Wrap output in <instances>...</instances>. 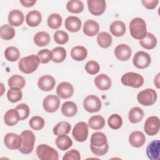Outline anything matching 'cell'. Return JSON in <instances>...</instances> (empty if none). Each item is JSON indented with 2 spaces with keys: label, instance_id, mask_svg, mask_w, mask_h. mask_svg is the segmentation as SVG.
I'll return each mask as SVG.
<instances>
[{
  "label": "cell",
  "instance_id": "45",
  "mask_svg": "<svg viewBox=\"0 0 160 160\" xmlns=\"http://www.w3.org/2000/svg\"><path fill=\"white\" fill-rule=\"evenodd\" d=\"M38 57L39 58L40 63H48L52 59V54L49 49H43L38 52Z\"/></svg>",
  "mask_w": 160,
  "mask_h": 160
},
{
  "label": "cell",
  "instance_id": "51",
  "mask_svg": "<svg viewBox=\"0 0 160 160\" xmlns=\"http://www.w3.org/2000/svg\"><path fill=\"white\" fill-rule=\"evenodd\" d=\"M141 2L146 8L148 9H152L156 7L159 1L158 0H142Z\"/></svg>",
  "mask_w": 160,
  "mask_h": 160
},
{
  "label": "cell",
  "instance_id": "24",
  "mask_svg": "<svg viewBox=\"0 0 160 160\" xmlns=\"http://www.w3.org/2000/svg\"><path fill=\"white\" fill-rule=\"evenodd\" d=\"M20 120V117L16 109H9L4 116V121L6 125L8 126H14Z\"/></svg>",
  "mask_w": 160,
  "mask_h": 160
},
{
  "label": "cell",
  "instance_id": "32",
  "mask_svg": "<svg viewBox=\"0 0 160 160\" xmlns=\"http://www.w3.org/2000/svg\"><path fill=\"white\" fill-rule=\"evenodd\" d=\"M34 42L39 47L47 46L50 42V36L45 31L39 32L34 35Z\"/></svg>",
  "mask_w": 160,
  "mask_h": 160
},
{
  "label": "cell",
  "instance_id": "16",
  "mask_svg": "<svg viewBox=\"0 0 160 160\" xmlns=\"http://www.w3.org/2000/svg\"><path fill=\"white\" fill-rule=\"evenodd\" d=\"M56 84L54 78L50 75H44L41 76L38 82L39 88L43 91H51Z\"/></svg>",
  "mask_w": 160,
  "mask_h": 160
},
{
  "label": "cell",
  "instance_id": "48",
  "mask_svg": "<svg viewBox=\"0 0 160 160\" xmlns=\"http://www.w3.org/2000/svg\"><path fill=\"white\" fill-rule=\"evenodd\" d=\"M100 69L99 64L95 61H89L85 65L86 71L91 75L97 74Z\"/></svg>",
  "mask_w": 160,
  "mask_h": 160
},
{
  "label": "cell",
  "instance_id": "7",
  "mask_svg": "<svg viewBox=\"0 0 160 160\" xmlns=\"http://www.w3.org/2000/svg\"><path fill=\"white\" fill-rule=\"evenodd\" d=\"M72 135L78 142L85 141L88 136V125L83 121L78 122L73 128Z\"/></svg>",
  "mask_w": 160,
  "mask_h": 160
},
{
  "label": "cell",
  "instance_id": "2",
  "mask_svg": "<svg viewBox=\"0 0 160 160\" xmlns=\"http://www.w3.org/2000/svg\"><path fill=\"white\" fill-rule=\"evenodd\" d=\"M129 30L131 36L136 39H142L146 34V24L140 18H136L131 20L129 24Z\"/></svg>",
  "mask_w": 160,
  "mask_h": 160
},
{
  "label": "cell",
  "instance_id": "5",
  "mask_svg": "<svg viewBox=\"0 0 160 160\" xmlns=\"http://www.w3.org/2000/svg\"><path fill=\"white\" fill-rule=\"evenodd\" d=\"M121 81L124 86H131L134 88H139L144 83L143 77L139 74L133 72L125 73L122 76Z\"/></svg>",
  "mask_w": 160,
  "mask_h": 160
},
{
  "label": "cell",
  "instance_id": "17",
  "mask_svg": "<svg viewBox=\"0 0 160 160\" xmlns=\"http://www.w3.org/2000/svg\"><path fill=\"white\" fill-rule=\"evenodd\" d=\"M145 136L141 131H133L129 136V142L130 144L134 148H140L145 143Z\"/></svg>",
  "mask_w": 160,
  "mask_h": 160
},
{
  "label": "cell",
  "instance_id": "39",
  "mask_svg": "<svg viewBox=\"0 0 160 160\" xmlns=\"http://www.w3.org/2000/svg\"><path fill=\"white\" fill-rule=\"evenodd\" d=\"M52 61L56 63L64 61L66 57V51L62 47H56L52 50Z\"/></svg>",
  "mask_w": 160,
  "mask_h": 160
},
{
  "label": "cell",
  "instance_id": "40",
  "mask_svg": "<svg viewBox=\"0 0 160 160\" xmlns=\"http://www.w3.org/2000/svg\"><path fill=\"white\" fill-rule=\"evenodd\" d=\"M4 56L9 61L15 62L19 58L20 52L17 48L9 46L4 51Z\"/></svg>",
  "mask_w": 160,
  "mask_h": 160
},
{
  "label": "cell",
  "instance_id": "28",
  "mask_svg": "<svg viewBox=\"0 0 160 160\" xmlns=\"http://www.w3.org/2000/svg\"><path fill=\"white\" fill-rule=\"evenodd\" d=\"M56 145L61 151L68 149L72 145V141L66 134L58 136L55 141Z\"/></svg>",
  "mask_w": 160,
  "mask_h": 160
},
{
  "label": "cell",
  "instance_id": "12",
  "mask_svg": "<svg viewBox=\"0 0 160 160\" xmlns=\"http://www.w3.org/2000/svg\"><path fill=\"white\" fill-rule=\"evenodd\" d=\"M60 99L55 95H48L43 100V108L46 112H54L56 111L60 106Z\"/></svg>",
  "mask_w": 160,
  "mask_h": 160
},
{
  "label": "cell",
  "instance_id": "37",
  "mask_svg": "<svg viewBox=\"0 0 160 160\" xmlns=\"http://www.w3.org/2000/svg\"><path fill=\"white\" fill-rule=\"evenodd\" d=\"M1 38L5 40H10L15 36V30L10 24H4L0 28Z\"/></svg>",
  "mask_w": 160,
  "mask_h": 160
},
{
  "label": "cell",
  "instance_id": "4",
  "mask_svg": "<svg viewBox=\"0 0 160 160\" xmlns=\"http://www.w3.org/2000/svg\"><path fill=\"white\" fill-rule=\"evenodd\" d=\"M36 154L41 160H58L59 155L58 151L47 144L39 145L36 149Z\"/></svg>",
  "mask_w": 160,
  "mask_h": 160
},
{
  "label": "cell",
  "instance_id": "29",
  "mask_svg": "<svg viewBox=\"0 0 160 160\" xmlns=\"http://www.w3.org/2000/svg\"><path fill=\"white\" fill-rule=\"evenodd\" d=\"M87 55V49L82 46H75L71 51V56L72 58L77 61H83L86 58Z\"/></svg>",
  "mask_w": 160,
  "mask_h": 160
},
{
  "label": "cell",
  "instance_id": "18",
  "mask_svg": "<svg viewBox=\"0 0 160 160\" xmlns=\"http://www.w3.org/2000/svg\"><path fill=\"white\" fill-rule=\"evenodd\" d=\"M159 146L160 142L159 140L152 141L148 144L146 148V154L150 159H159Z\"/></svg>",
  "mask_w": 160,
  "mask_h": 160
},
{
  "label": "cell",
  "instance_id": "26",
  "mask_svg": "<svg viewBox=\"0 0 160 160\" xmlns=\"http://www.w3.org/2000/svg\"><path fill=\"white\" fill-rule=\"evenodd\" d=\"M139 44L146 49H152L156 46L157 39L152 33L147 32L146 36L139 40Z\"/></svg>",
  "mask_w": 160,
  "mask_h": 160
},
{
  "label": "cell",
  "instance_id": "38",
  "mask_svg": "<svg viewBox=\"0 0 160 160\" xmlns=\"http://www.w3.org/2000/svg\"><path fill=\"white\" fill-rule=\"evenodd\" d=\"M25 84L26 81L24 78L20 75H13L8 79V85L9 88H18L22 89L25 86Z\"/></svg>",
  "mask_w": 160,
  "mask_h": 160
},
{
  "label": "cell",
  "instance_id": "6",
  "mask_svg": "<svg viewBox=\"0 0 160 160\" xmlns=\"http://www.w3.org/2000/svg\"><path fill=\"white\" fill-rule=\"evenodd\" d=\"M137 99L143 106H152L157 99V93L153 89H146L138 94Z\"/></svg>",
  "mask_w": 160,
  "mask_h": 160
},
{
  "label": "cell",
  "instance_id": "43",
  "mask_svg": "<svg viewBox=\"0 0 160 160\" xmlns=\"http://www.w3.org/2000/svg\"><path fill=\"white\" fill-rule=\"evenodd\" d=\"M109 126L112 129H118L122 124V119L120 115L113 114L111 115L108 120Z\"/></svg>",
  "mask_w": 160,
  "mask_h": 160
},
{
  "label": "cell",
  "instance_id": "33",
  "mask_svg": "<svg viewBox=\"0 0 160 160\" xmlns=\"http://www.w3.org/2000/svg\"><path fill=\"white\" fill-rule=\"evenodd\" d=\"M112 41L111 35L107 32H101L97 36V42L98 44L102 48H109Z\"/></svg>",
  "mask_w": 160,
  "mask_h": 160
},
{
  "label": "cell",
  "instance_id": "49",
  "mask_svg": "<svg viewBox=\"0 0 160 160\" xmlns=\"http://www.w3.org/2000/svg\"><path fill=\"white\" fill-rule=\"evenodd\" d=\"M80 159L81 156L78 150L74 149L66 152L62 158L63 160H79Z\"/></svg>",
  "mask_w": 160,
  "mask_h": 160
},
{
  "label": "cell",
  "instance_id": "11",
  "mask_svg": "<svg viewBox=\"0 0 160 160\" xmlns=\"http://www.w3.org/2000/svg\"><path fill=\"white\" fill-rule=\"evenodd\" d=\"M4 142L6 146L11 150L19 149L22 144V138L21 135L13 132H9L5 135Z\"/></svg>",
  "mask_w": 160,
  "mask_h": 160
},
{
  "label": "cell",
  "instance_id": "27",
  "mask_svg": "<svg viewBox=\"0 0 160 160\" xmlns=\"http://www.w3.org/2000/svg\"><path fill=\"white\" fill-rule=\"evenodd\" d=\"M109 29L112 35L116 37L123 36L126 32V25L121 21H115L111 23Z\"/></svg>",
  "mask_w": 160,
  "mask_h": 160
},
{
  "label": "cell",
  "instance_id": "42",
  "mask_svg": "<svg viewBox=\"0 0 160 160\" xmlns=\"http://www.w3.org/2000/svg\"><path fill=\"white\" fill-rule=\"evenodd\" d=\"M22 91L18 88H11L7 92L8 99L11 102H16L20 101L22 99Z\"/></svg>",
  "mask_w": 160,
  "mask_h": 160
},
{
  "label": "cell",
  "instance_id": "1",
  "mask_svg": "<svg viewBox=\"0 0 160 160\" xmlns=\"http://www.w3.org/2000/svg\"><path fill=\"white\" fill-rule=\"evenodd\" d=\"M39 62V59L38 56L31 54L22 58L18 62V67L19 70L23 73L31 74L37 69Z\"/></svg>",
  "mask_w": 160,
  "mask_h": 160
},
{
  "label": "cell",
  "instance_id": "50",
  "mask_svg": "<svg viewBox=\"0 0 160 160\" xmlns=\"http://www.w3.org/2000/svg\"><path fill=\"white\" fill-rule=\"evenodd\" d=\"M90 148H91L92 152L94 154H95L96 156H101L104 155L106 153H107V152L108 151V149H109V145L107 143L106 144H105L104 146H102L101 148H96V147H94V146L90 145Z\"/></svg>",
  "mask_w": 160,
  "mask_h": 160
},
{
  "label": "cell",
  "instance_id": "9",
  "mask_svg": "<svg viewBox=\"0 0 160 160\" xmlns=\"http://www.w3.org/2000/svg\"><path fill=\"white\" fill-rule=\"evenodd\" d=\"M132 62L137 68L144 69L150 65L151 62V58L148 53L141 51L137 52L134 54Z\"/></svg>",
  "mask_w": 160,
  "mask_h": 160
},
{
  "label": "cell",
  "instance_id": "15",
  "mask_svg": "<svg viewBox=\"0 0 160 160\" xmlns=\"http://www.w3.org/2000/svg\"><path fill=\"white\" fill-rule=\"evenodd\" d=\"M131 48L125 44H121L116 46L114 49V54L116 58L121 61L128 60L131 56Z\"/></svg>",
  "mask_w": 160,
  "mask_h": 160
},
{
  "label": "cell",
  "instance_id": "20",
  "mask_svg": "<svg viewBox=\"0 0 160 160\" xmlns=\"http://www.w3.org/2000/svg\"><path fill=\"white\" fill-rule=\"evenodd\" d=\"M24 20L23 13L18 9H14L9 12L8 15V22L10 25L14 26H21Z\"/></svg>",
  "mask_w": 160,
  "mask_h": 160
},
{
  "label": "cell",
  "instance_id": "21",
  "mask_svg": "<svg viewBox=\"0 0 160 160\" xmlns=\"http://www.w3.org/2000/svg\"><path fill=\"white\" fill-rule=\"evenodd\" d=\"M82 30L86 36L90 37L94 36L99 32V26L95 21L88 20L84 22Z\"/></svg>",
  "mask_w": 160,
  "mask_h": 160
},
{
  "label": "cell",
  "instance_id": "19",
  "mask_svg": "<svg viewBox=\"0 0 160 160\" xmlns=\"http://www.w3.org/2000/svg\"><path fill=\"white\" fill-rule=\"evenodd\" d=\"M94 84L101 91H106L111 86V80L108 75L101 74L95 78Z\"/></svg>",
  "mask_w": 160,
  "mask_h": 160
},
{
  "label": "cell",
  "instance_id": "30",
  "mask_svg": "<svg viewBox=\"0 0 160 160\" xmlns=\"http://www.w3.org/2000/svg\"><path fill=\"white\" fill-rule=\"evenodd\" d=\"M61 111L63 115L67 117H72L78 112L76 104L72 101H66L61 106Z\"/></svg>",
  "mask_w": 160,
  "mask_h": 160
},
{
  "label": "cell",
  "instance_id": "25",
  "mask_svg": "<svg viewBox=\"0 0 160 160\" xmlns=\"http://www.w3.org/2000/svg\"><path fill=\"white\" fill-rule=\"evenodd\" d=\"M90 145L96 148H101L108 143L106 135L101 132H94L90 139Z\"/></svg>",
  "mask_w": 160,
  "mask_h": 160
},
{
  "label": "cell",
  "instance_id": "14",
  "mask_svg": "<svg viewBox=\"0 0 160 160\" xmlns=\"http://www.w3.org/2000/svg\"><path fill=\"white\" fill-rule=\"evenodd\" d=\"M74 92L73 86L68 82H62L58 84L56 93L61 99H68L71 97Z\"/></svg>",
  "mask_w": 160,
  "mask_h": 160
},
{
  "label": "cell",
  "instance_id": "46",
  "mask_svg": "<svg viewBox=\"0 0 160 160\" xmlns=\"http://www.w3.org/2000/svg\"><path fill=\"white\" fill-rule=\"evenodd\" d=\"M55 42L59 44H64L69 40L68 34L63 31H57L54 34Z\"/></svg>",
  "mask_w": 160,
  "mask_h": 160
},
{
  "label": "cell",
  "instance_id": "13",
  "mask_svg": "<svg viewBox=\"0 0 160 160\" xmlns=\"http://www.w3.org/2000/svg\"><path fill=\"white\" fill-rule=\"evenodd\" d=\"M87 3L89 12L94 16L102 14L106 8V1L104 0H88Z\"/></svg>",
  "mask_w": 160,
  "mask_h": 160
},
{
  "label": "cell",
  "instance_id": "52",
  "mask_svg": "<svg viewBox=\"0 0 160 160\" xmlns=\"http://www.w3.org/2000/svg\"><path fill=\"white\" fill-rule=\"evenodd\" d=\"M36 2V1H20V3L23 6L27 7V8L32 6Z\"/></svg>",
  "mask_w": 160,
  "mask_h": 160
},
{
  "label": "cell",
  "instance_id": "3",
  "mask_svg": "<svg viewBox=\"0 0 160 160\" xmlns=\"http://www.w3.org/2000/svg\"><path fill=\"white\" fill-rule=\"evenodd\" d=\"M22 138V144L19 149V151L22 154H30L34 146L35 135L33 132L30 130H25L21 134Z\"/></svg>",
  "mask_w": 160,
  "mask_h": 160
},
{
  "label": "cell",
  "instance_id": "22",
  "mask_svg": "<svg viewBox=\"0 0 160 160\" xmlns=\"http://www.w3.org/2000/svg\"><path fill=\"white\" fill-rule=\"evenodd\" d=\"M42 21V16L40 12L36 10L29 11L26 16V22L31 27L38 26Z\"/></svg>",
  "mask_w": 160,
  "mask_h": 160
},
{
  "label": "cell",
  "instance_id": "35",
  "mask_svg": "<svg viewBox=\"0 0 160 160\" xmlns=\"http://www.w3.org/2000/svg\"><path fill=\"white\" fill-rule=\"evenodd\" d=\"M71 129L70 124L66 121H61L58 122L53 128V133L56 136H60L63 134H68Z\"/></svg>",
  "mask_w": 160,
  "mask_h": 160
},
{
  "label": "cell",
  "instance_id": "36",
  "mask_svg": "<svg viewBox=\"0 0 160 160\" xmlns=\"http://www.w3.org/2000/svg\"><path fill=\"white\" fill-rule=\"evenodd\" d=\"M67 10L72 13L78 14L82 11L84 9V5L82 1L79 0H71L69 1L66 4Z\"/></svg>",
  "mask_w": 160,
  "mask_h": 160
},
{
  "label": "cell",
  "instance_id": "47",
  "mask_svg": "<svg viewBox=\"0 0 160 160\" xmlns=\"http://www.w3.org/2000/svg\"><path fill=\"white\" fill-rule=\"evenodd\" d=\"M16 109L19 113L21 121L26 119L29 115V108L26 104L22 103L19 104L16 107Z\"/></svg>",
  "mask_w": 160,
  "mask_h": 160
},
{
  "label": "cell",
  "instance_id": "34",
  "mask_svg": "<svg viewBox=\"0 0 160 160\" xmlns=\"http://www.w3.org/2000/svg\"><path fill=\"white\" fill-rule=\"evenodd\" d=\"M88 126L92 129L99 130L105 126V120L100 115L93 116L88 121Z\"/></svg>",
  "mask_w": 160,
  "mask_h": 160
},
{
  "label": "cell",
  "instance_id": "8",
  "mask_svg": "<svg viewBox=\"0 0 160 160\" xmlns=\"http://www.w3.org/2000/svg\"><path fill=\"white\" fill-rule=\"evenodd\" d=\"M83 106L85 110L89 112H98L101 108V101L95 95H88L83 101Z\"/></svg>",
  "mask_w": 160,
  "mask_h": 160
},
{
  "label": "cell",
  "instance_id": "23",
  "mask_svg": "<svg viewBox=\"0 0 160 160\" xmlns=\"http://www.w3.org/2000/svg\"><path fill=\"white\" fill-rule=\"evenodd\" d=\"M65 27L70 32H78L81 27V21L76 16H69L65 21Z\"/></svg>",
  "mask_w": 160,
  "mask_h": 160
},
{
  "label": "cell",
  "instance_id": "31",
  "mask_svg": "<svg viewBox=\"0 0 160 160\" xmlns=\"http://www.w3.org/2000/svg\"><path fill=\"white\" fill-rule=\"evenodd\" d=\"M143 117L144 111L139 107H134L129 111L128 118L131 123H138L140 122Z\"/></svg>",
  "mask_w": 160,
  "mask_h": 160
},
{
  "label": "cell",
  "instance_id": "10",
  "mask_svg": "<svg viewBox=\"0 0 160 160\" xmlns=\"http://www.w3.org/2000/svg\"><path fill=\"white\" fill-rule=\"evenodd\" d=\"M160 121L157 116H150L145 121L144 130L149 136H154L159 131Z\"/></svg>",
  "mask_w": 160,
  "mask_h": 160
},
{
  "label": "cell",
  "instance_id": "41",
  "mask_svg": "<svg viewBox=\"0 0 160 160\" xmlns=\"http://www.w3.org/2000/svg\"><path fill=\"white\" fill-rule=\"evenodd\" d=\"M48 25L52 29H58L62 24V18L57 13L51 14L48 18Z\"/></svg>",
  "mask_w": 160,
  "mask_h": 160
},
{
  "label": "cell",
  "instance_id": "44",
  "mask_svg": "<svg viewBox=\"0 0 160 160\" xmlns=\"http://www.w3.org/2000/svg\"><path fill=\"white\" fill-rule=\"evenodd\" d=\"M44 123L45 122L44 119L38 116H33L29 121V126L31 128V129L36 131L42 129L44 126Z\"/></svg>",
  "mask_w": 160,
  "mask_h": 160
},
{
  "label": "cell",
  "instance_id": "53",
  "mask_svg": "<svg viewBox=\"0 0 160 160\" xmlns=\"http://www.w3.org/2000/svg\"><path fill=\"white\" fill-rule=\"evenodd\" d=\"M159 73H158V74H157V76H156V77L154 78V84H155V85L156 86V87L158 88H159Z\"/></svg>",
  "mask_w": 160,
  "mask_h": 160
}]
</instances>
